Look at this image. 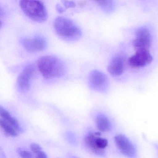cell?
Returning a JSON list of instances; mask_svg holds the SVG:
<instances>
[{
  "mask_svg": "<svg viewBox=\"0 0 158 158\" xmlns=\"http://www.w3.org/2000/svg\"><path fill=\"white\" fill-rule=\"evenodd\" d=\"M37 66L40 73L46 79L60 77L65 72L63 62L57 57L52 55L44 56L40 58Z\"/></svg>",
  "mask_w": 158,
  "mask_h": 158,
  "instance_id": "6da1fadb",
  "label": "cell"
},
{
  "mask_svg": "<svg viewBox=\"0 0 158 158\" xmlns=\"http://www.w3.org/2000/svg\"><path fill=\"white\" fill-rule=\"evenodd\" d=\"M54 28L59 37L68 41L77 40L82 35L80 29L71 20L64 17L55 19Z\"/></svg>",
  "mask_w": 158,
  "mask_h": 158,
  "instance_id": "7a4b0ae2",
  "label": "cell"
},
{
  "mask_svg": "<svg viewBox=\"0 0 158 158\" xmlns=\"http://www.w3.org/2000/svg\"><path fill=\"white\" fill-rule=\"evenodd\" d=\"M20 5L25 14L33 21L42 23L48 18L47 9L42 2L21 1Z\"/></svg>",
  "mask_w": 158,
  "mask_h": 158,
  "instance_id": "3957f363",
  "label": "cell"
},
{
  "mask_svg": "<svg viewBox=\"0 0 158 158\" xmlns=\"http://www.w3.org/2000/svg\"><path fill=\"white\" fill-rule=\"evenodd\" d=\"M100 135L99 132L89 134L85 138V142L92 152L102 156L105 154L104 149L108 146V141L106 139L100 137Z\"/></svg>",
  "mask_w": 158,
  "mask_h": 158,
  "instance_id": "277c9868",
  "label": "cell"
},
{
  "mask_svg": "<svg viewBox=\"0 0 158 158\" xmlns=\"http://www.w3.org/2000/svg\"><path fill=\"white\" fill-rule=\"evenodd\" d=\"M89 84L92 89L99 92H104L109 86V80L107 76L102 72L94 70L89 73Z\"/></svg>",
  "mask_w": 158,
  "mask_h": 158,
  "instance_id": "5b68a950",
  "label": "cell"
},
{
  "mask_svg": "<svg viewBox=\"0 0 158 158\" xmlns=\"http://www.w3.org/2000/svg\"><path fill=\"white\" fill-rule=\"evenodd\" d=\"M136 39L132 45L136 51L148 50L151 44V35L148 28L140 27L135 32Z\"/></svg>",
  "mask_w": 158,
  "mask_h": 158,
  "instance_id": "8992f818",
  "label": "cell"
},
{
  "mask_svg": "<svg viewBox=\"0 0 158 158\" xmlns=\"http://www.w3.org/2000/svg\"><path fill=\"white\" fill-rule=\"evenodd\" d=\"M116 147L121 153L129 158H135L136 155V150L131 140L122 134L116 135L114 137Z\"/></svg>",
  "mask_w": 158,
  "mask_h": 158,
  "instance_id": "52a82bcc",
  "label": "cell"
},
{
  "mask_svg": "<svg viewBox=\"0 0 158 158\" xmlns=\"http://www.w3.org/2000/svg\"><path fill=\"white\" fill-rule=\"evenodd\" d=\"M35 73V69L33 64H28L24 68L17 78V87L20 91L25 92L29 90Z\"/></svg>",
  "mask_w": 158,
  "mask_h": 158,
  "instance_id": "ba28073f",
  "label": "cell"
},
{
  "mask_svg": "<svg viewBox=\"0 0 158 158\" xmlns=\"http://www.w3.org/2000/svg\"><path fill=\"white\" fill-rule=\"evenodd\" d=\"M152 57L148 50L136 51V52L129 59V65L132 68H139L150 64Z\"/></svg>",
  "mask_w": 158,
  "mask_h": 158,
  "instance_id": "9c48e42d",
  "label": "cell"
},
{
  "mask_svg": "<svg viewBox=\"0 0 158 158\" xmlns=\"http://www.w3.org/2000/svg\"><path fill=\"white\" fill-rule=\"evenodd\" d=\"M22 44L27 51L32 52L42 51L47 46L46 40L41 36L23 39Z\"/></svg>",
  "mask_w": 158,
  "mask_h": 158,
  "instance_id": "30bf717a",
  "label": "cell"
},
{
  "mask_svg": "<svg viewBox=\"0 0 158 158\" xmlns=\"http://www.w3.org/2000/svg\"><path fill=\"white\" fill-rule=\"evenodd\" d=\"M124 62L123 58L120 55L113 57L108 65V70L109 73L114 77L119 76L123 73Z\"/></svg>",
  "mask_w": 158,
  "mask_h": 158,
  "instance_id": "8fae6325",
  "label": "cell"
},
{
  "mask_svg": "<svg viewBox=\"0 0 158 158\" xmlns=\"http://www.w3.org/2000/svg\"><path fill=\"white\" fill-rule=\"evenodd\" d=\"M0 115L1 118L4 119L7 123L12 126L18 133L23 132V130L18 123V121L15 118L13 117L9 111L2 107H0Z\"/></svg>",
  "mask_w": 158,
  "mask_h": 158,
  "instance_id": "7c38bea8",
  "label": "cell"
},
{
  "mask_svg": "<svg viewBox=\"0 0 158 158\" xmlns=\"http://www.w3.org/2000/svg\"><path fill=\"white\" fill-rule=\"evenodd\" d=\"M96 125L100 132H106L111 128V123L109 118L104 114H99L96 118Z\"/></svg>",
  "mask_w": 158,
  "mask_h": 158,
  "instance_id": "4fadbf2b",
  "label": "cell"
},
{
  "mask_svg": "<svg viewBox=\"0 0 158 158\" xmlns=\"http://www.w3.org/2000/svg\"><path fill=\"white\" fill-rule=\"evenodd\" d=\"M0 126L3 132L8 136L11 137L17 136L18 132L10 124L7 123L4 119L1 118Z\"/></svg>",
  "mask_w": 158,
  "mask_h": 158,
  "instance_id": "5bb4252c",
  "label": "cell"
},
{
  "mask_svg": "<svg viewBox=\"0 0 158 158\" xmlns=\"http://www.w3.org/2000/svg\"><path fill=\"white\" fill-rule=\"evenodd\" d=\"M97 2L105 12H110L113 9V2L111 1H97Z\"/></svg>",
  "mask_w": 158,
  "mask_h": 158,
  "instance_id": "9a60e30c",
  "label": "cell"
},
{
  "mask_svg": "<svg viewBox=\"0 0 158 158\" xmlns=\"http://www.w3.org/2000/svg\"><path fill=\"white\" fill-rule=\"evenodd\" d=\"M17 152L22 158H33L32 153L29 151L18 148L17 150Z\"/></svg>",
  "mask_w": 158,
  "mask_h": 158,
  "instance_id": "2e32d148",
  "label": "cell"
},
{
  "mask_svg": "<svg viewBox=\"0 0 158 158\" xmlns=\"http://www.w3.org/2000/svg\"><path fill=\"white\" fill-rule=\"evenodd\" d=\"M30 148H31V151L35 154H36L38 152L42 151L41 147L36 143H32L30 146Z\"/></svg>",
  "mask_w": 158,
  "mask_h": 158,
  "instance_id": "e0dca14e",
  "label": "cell"
},
{
  "mask_svg": "<svg viewBox=\"0 0 158 158\" xmlns=\"http://www.w3.org/2000/svg\"><path fill=\"white\" fill-rule=\"evenodd\" d=\"M64 7L68 9L70 8H74L76 6V4L74 2L72 1H64Z\"/></svg>",
  "mask_w": 158,
  "mask_h": 158,
  "instance_id": "ac0fdd59",
  "label": "cell"
},
{
  "mask_svg": "<svg viewBox=\"0 0 158 158\" xmlns=\"http://www.w3.org/2000/svg\"><path fill=\"white\" fill-rule=\"evenodd\" d=\"M35 158H48V157L45 152L41 151L35 154Z\"/></svg>",
  "mask_w": 158,
  "mask_h": 158,
  "instance_id": "d6986e66",
  "label": "cell"
},
{
  "mask_svg": "<svg viewBox=\"0 0 158 158\" xmlns=\"http://www.w3.org/2000/svg\"><path fill=\"white\" fill-rule=\"evenodd\" d=\"M57 10L60 13H62L64 12V10L60 5H58L57 6Z\"/></svg>",
  "mask_w": 158,
  "mask_h": 158,
  "instance_id": "ffe728a7",
  "label": "cell"
},
{
  "mask_svg": "<svg viewBox=\"0 0 158 158\" xmlns=\"http://www.w3.org/2000/svg\"><path fill=\"white\" fill-rule=\"evenodd\" d=\"M86 2L85 1H80L79 2V5L80 7H83L84 5H85L86 4Z\"/></svg>",
  "mask_w": 158,
  "mask_h": 158,
  "instance_id": "44dd1931",
  "label": "cell"
},
{
  "mask_svg": "<svg viewBox=\"0 0 158 158\" xmlns=\"http://www.w3.org/2000/svg\"><path fill=\"white\" fill-rule=\"evenodd\" d=\"M154 147L156 148V149L157 150V151H158V144H154Z\"/></svg>",
  "mask_w": 158,
  "mask_h": 158,
  "instance_id": "7402d4cb",
  "label": "cell"
},
{
  "mask_svg": "<svg viewBox=\"0 0 158 158\" xmlns=\"http://www.w3.org/2000/svg\"></svg>",
  "mask_w": 158,
  "mask_h": 158,
  "instance_id": "603a6c76",
  "label": "cell"
}]
</instances>
